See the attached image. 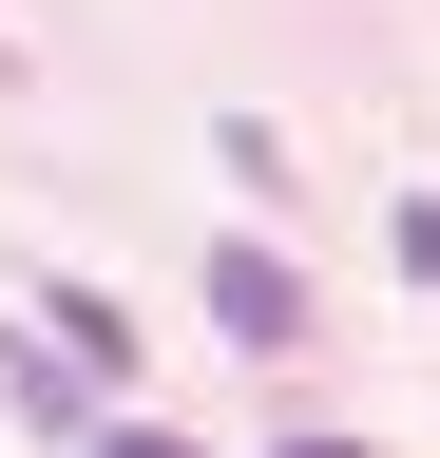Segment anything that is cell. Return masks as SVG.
<instances>
[{"label":"cell","mask_w":440,"mask_h":458,"mask_svg":"<svg viewBox=\"0 0 440 458\" xmlns=\"http://www.w3.org/2000/svg\"><path fill=\"white\" fill-rule=\"evenodd\" d=\"M268 458H364V439H268Z\"/></svg>","instance_id":"277c9868"},{"label":"cell","mask_w":440,"mask_h":458,"mask_svg":"<svg viewBox=\"0 0 440 458\" xmlns=\"http://www.w3.org/2000/svg\"><path fill=\"white\" fill-rule=\"evenodd\" d=\"M211 325H230V344H288V325H306V267L230 229V249H211Z\"/></svg>","instance_id":"6da1fadb"},{"label":"cell","mask_w":440,"mask_h":458,"mask_svg":"<svg viewBox=\"0 0 440 458\" xmlns=\"http://www.w3.org/2000/svg\"><path fill=\"white\" fill-rule=\"evenodd\" d=\"M39 306H58V363H96V382L134 363V306H96V286H39Z\"/></svg>","instance_id":"7a4b0ae2"},{"label":"cell","mask_w":440,"mask_h":458,"mask_svg":"<svg viewBox=\"0 0 440 458\" xmlns=\"http://www.w3.org/2000/svg\"><path fill=\"white\" fill-rule=\"evenodd\" d=\"M96 458H192V439H173V420H116V439H96Z\"/></svg>","instance_id":"3957f363"}]
</instances>
